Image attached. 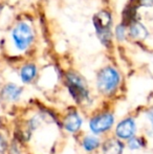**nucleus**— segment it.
<instances>
[{"mask_svg": "<svg viewBox=\"0 0 153 154\" xmlns=\"http://www.w3.org/2000/svg\"><path fill=\"white\" fill-rule=\"evenodd\" d=\"M36 31L29 21L19 20L10 32V39L17 53H27L36 43Z\"/></svg>", "mask_w": 153, "mask_h": 154, "instance_id": "1", "label": "nucleus"}, {"mask_svg": "<svg viewBox=\"0 0 153 154\" xmlns=\"http://www.w3.org/2000/svg\"><path fill=\"white\" fill-rule=\"evenodd\" d=\"M92 25L96 38L106 48L113 46V16L107 8H102L92 17Z\"/></svg>", "mask_w": 153, "mask_h": 154, "instance_id": "2", "label": "nucleus"}, {"mask_svg": "<svg viewBox=\"0 0 153 154\" xmlns=\"http://www.w3.org/2000/svg\"><path fill=\"white\" fill-rule=\"evenodd\" d=\"M121 83V75L113 66H105L96 75V88L103 94H109Z\"/></svg>", "mask_w": 153, "mask_h": 154, "instance_id": "3", "label": "nucleus"}, {"mask_svg": "<svg viewBox=\"0 0 153 154\" xmlns=\"http://www.w3.org/2000/svg\"><path fill=\"white\" fill-rule=\"evenodd\" d=\"M65 83L68 91L77 102H83L88 97V88L85 79L75 70L65 73Z\"/></svg>", "mask_w": 153, "mask_h": 154, "instance_id": "4", "label": "nucleus"}, {"mask_svg": "<svg viewBox=\"0 0 153 154\" xmlns=\"http://www.w3.org/2000/svg\"><path fill=\"white\" fill-rule=\"evenodd\" d=\"M113 122H115V119H113L112 114L110 113L100 114V116H94L93 119L90 120L89 128L93 133L100 134L110 129L111 126L113 125Z\"/></svg>", "mask_w": 153, "mask_h": 154, "instance_id": "5", "label": "nucleus"}, {"mask_svg": "<svg viewBox=\"0 0 153 154\" xmlns=\"http://www.w3.org/2000/svg\"><path fill=\"white\" fill-rule=\"evenodd\" d=\"M135 123L132 119H126L118 124L115 129V134L122 140H129L135 133Z\"/></svg>", "mask_w": 153, "mask_h": 154, "instance_id": "6", "label": "nucleus"}, {"mask_svg": "<svg viewBox=\"0 0 153 154\" xmlns=\"http://www.w3.org/2000/svg\"><path fill=\"white\" fill-rule=\"evenodd\" d=\"M148 29L139 21L135 20L128 25V38L135 41H143L148 38Z\"/></svg>", "mask_w": 153, "mask_h": 154, "instance_id": "7", "label": "nucleus"}, {"mask_svg": "<svg viewBox=\"0 0 153 154\" xmlns=\"http://www.w3.org/2000/svg\"><path fill=\"white\" fill-rule=\"evenodd\" d=\"M38 75V67L35 63L27 62L21 66L19 70V77L22 83L29 84L36 79Z\"/></svg>", "mask_w": 153, "mask_h": 154, "instance_id": "8", "label": "nucleus"}, {"mask_svg": "<svg viewBox=\"0 0 153 154\" xmlns=\"http://www.w3.org/2000/svg\"><path fill=\"white\" fill-rule=\"evenodd\" d=\"M22 88L13 83H8L2 89V97L8 101H16L20 97Z\"/></svg>", "mask_w": 153, "mask_h": 154, "instance_id": "9", "label": "nucleus"}, {"mask_svg": "<svg viewBox=\"0 0 153 154\" xmlns=\"http://www.w3.org/2000/svg\"><path fill=\"white\" fill-rule=\"evenodd\" d=\"M82 125V119L78 113H70L66 116L64 121V127L67 131L76 132L80 129Z\"/></svg>", "mask_w": 153, "mask_h": 154, "instance_id": "10", "label": "nucleus"}, {"mask_svg": "<svg viewBox=\"0 0 153 154\" xmlns=\"http://www.w3.org/2000/svg\"><path fill=\"white\" fill-rule=\"evenodd\" d=\"M113 37L118 43H123L128 39V26L121 22L113 27Z\"/></svg>", "mask_w": 153, "mask_h": 154, "instance_id": "11", "label": "nucleus"}, {"mask_svg": "<svg viewBox=\"0 0 153 154\" xmlns=\"http://www.w3.org/2000/svg\"><path fill=\"white\" fill-rule=\"evenodd\" d=\"M123 147V144L118 140H109L104 146V152L105 154H122Z\"/></svg>", "mask_w": 153, "mask_h": 154, "instance_id": "12", "label": "nucleus"}, {"mask_svg": "<svg viewBox=\"0 0 153 154\" xmlns=\"http://www.w3.org/2000/svg\"><path fill=\"white\" fill-rule=\"evenodd\" d=\"M100 146V140L94 136H87L83 140V148L86 151H93Z\"/></svg>", "mask_w": 153, "mask_h": 154, "instance_id": "13", "label": "nucleus"}, {"mask_svg": "<svg viewBox=\"0 0 153 154\" xmlns=\"http://www.w3.org/2000/svg\"><path fill=\"white\" fill-rule=\"evenodd\" d=\"M128 146L131 150H135V149H139L142 146V143L139 140V138H134V137H131L129 140V143H128Z\"/></svg>", "mask_w": 153, "mask_h": 154, "instance_id": "14", "label": "nucleus"}, {"mask_svg": "<svg viewBox=\"0 0 153 154\" xmlns=\"http://www.w3.org/2000/svg\"><path fill=\"white\" fill-rule=\"evenodd\" d=\"M137 3L141 6L149 8V6H153V0H137Z\"/></svg>", "mask_w": 153, "mask_h": 154, "instance_id": "15", "label": "nucleus"}, {"mask_svg": "<svg viewBox=\"0 0 153 154\" xmlns=\"http://www.w3.org/2000/svg\"><path fill=\"white\" fill-rule=\"evenodd\" d=\"M4 147H5V144H4V140L3 138L0 136V152L4 150Z\"/></svg>", "mask_w": 153, "mask_h": 154, "instance_id": "16", "label": "nucleus"}, {"mask_svg": "<svg viewBox=\"0 0 153 154\" xmlns=\"http://www.w3.org/2000/svg\"><path fill=\"white\" fill-rule=\"evenodd\" d=\"M148 119H149L150 123H151V125H152V128H153V111H150L149 113H148Z\"/></svg>", "mask_w": 153, "mask_h": 154, "instance_id": "17", "label": "nucleus"}, {"mask_svg": "<svg viewBox=\"0 0 153 154\" xmlns=\"http://www.w3.org/2000/svg\"><path fill=\"white\" fill-rule=\"evenodd\" d=\"M2 11H3V4H2V2L0 1V15H1Z\"/></svg>", "mask_w": 153, "mask_h": 154, "instance_id": "18", "label": "nucleus"}]
</instances>
